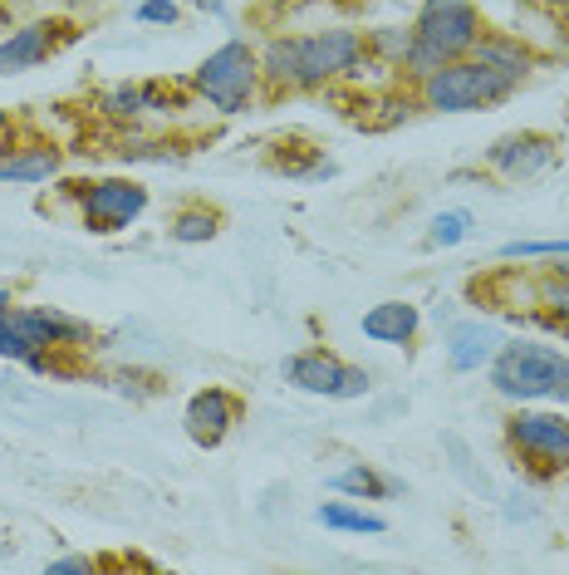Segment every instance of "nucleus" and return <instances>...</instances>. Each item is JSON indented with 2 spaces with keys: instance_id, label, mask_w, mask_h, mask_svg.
Here are the masks:
<instances>
[{
  "instance_id": "nucleus-1",
  "label": "nucleus",
  "mask_w": 569,
  "mask_h": 575,
  "mask_svg": "<svg viewBox=\"0 0 569 575\" xmlns=\"http://www.w3.org/2000/svg\"><path fill=\"white\" fill-rule=\"evenodd\" d=\"M481 40V15L471 0H427L412 25V55L408 64L417 74H432L441 64L461 60Z\"/></svg>"
},
{
  "instance_id": "nucleus-2",
  "label": "nucleus",
  "mask_w": 569,
  "mask_h": 575,
  "mask_svg": "<svg viewBox=\"0 0 569 575\" xmlns=\"http://www.w3.org/2000/svg\"><path fill=\"white\" fill-rule=\"evenodd\" d=\"M516 84L520 80L491 70V64H481V60H451L427 74L422 99H427V109H441V113H471V109H486V104L506 99Z\"/></svg>"
},
{
  "instance_id": "nucleus-3",
  "label": "nucleus",
  "mask_w": 569,
  "mask_h": 575,
  "mask_svg": "<svg viewBox=\"0 0 569 575\" xmlns=\"http://www.w3.org/2000/svg\"><path fill=\"white\" fill-rule=\"evenodd\" d=\"M491 384L506 398H569V359L540 345H506L496 355Z\"/></svg>"
},
{
  "instance_id": "nucleus-4",
  "label": "nucleus",
  "mask_w": 569,
  "mask_h": 575,
  "mask_svg": "<svg viewBox=\"0 0 569 575\" xmlns=\"http://www.w3.org/2000/svg\"><path fill=\"white\" fill-rule=\"evenodd\" d=\"M255 74H261L255 70V55L245 50L241 40H231V45H221L216 55H206L202 60V70H196V89H202L221 113H241L245 104H251V94H255Z\"/></svg>"
},
{
  "instance_id": "nucleus-5",
  "label": "nucleus",
  "mask_w": 569,
  "mask_h": 575,
  "mask_svg": "<svg viewBox=\"0 0 569 575\" xmlns=\"http://www.w3.org/2000/svg\"><path fill=\"white\" fill-rule=\"evenodd\" d=\"M506 443L535 467L540 477H555L569 467V418L559 414H516L506 423Z\"/></svg>"
},
{
  "instance_id": "nucleus-6",
  "label": "nucleus",
  "mask_w": 569,
  "mask_h": 575,
  "mask_svg": "<svg viewBox=\"0 0 569 575\" xmlns=\"http://www.w3.org/2000/svg\"><path fill=\"white\" fill-rule=\"evenodd\" d=\"M359 55H363V40L353 31H324V35H310V40H294V84L319 89V84L349 74L359 64Z\"/></svg>"
},
{
  "instance_id": "nucleus-7",
  "label": "nucleus",
  "mask_w": 569,
  "mask_h": 575,
  "mask_svg": "<svg viewBox=\"0 0 569 575\" xmlns=\"http://www.w3.org/2000/svg\"><path fill=\"white\" fill-rule=\"evenodd\" d=\"M78 202H84V227L88 231H118L147 207V188L128 178H104V182H78Z\"/></svg>"
},
{
  "instance_id": "nucleus-8",
  "label": "nucleus",
  "mask_w": 569,
  "mask_h": 575,
  "mask_svg": "<svg viewBox=\"0 0 569 575\" xmlns=\"http://www.w3.org/2000/svg\"><path fill=\"white\" fill-rule=\"evenodd\" d=\"M235 418H241V398H235L231 388H202V394H192V404H186V433H192V443L216 447L231 433Z\"/></svg>"
},
{
  "instance_id": "nucleus-9",
  "label": "nucleus",
  "mask_w": 569,
  "mask_h": 575,
  "mask_svg": "<svg viewBox=\"0 0 569 575\" xmlns=\"http://www.w3.org/2000/svg\"><path fill=\"white\" fill-rule=\"evenodd\" d=\"M486 163L496 172H506V178H535L540 168H549L555 163V139L549 133H510V139H500L496 148L486 153Z\"/></svg>"
},
{
  "instance_id": "nucleus-10",
  "label": "nucleus",
  "mask_w": 569,
  "mask_h": 575,
  "mask_svg": "<svg viewBox=\"0 0 569 575\" xmlns=\"http://www.w3.org/2000/svg\"><path fill=\"white\" fill-rule=\"evenodd\" d=\"M343 374H349V364L334 359L329 349H304V355H294L290 364H284V379H290L294 388H304V394H329V398L343 394Z\"/></svg>"
},
{
  "instance_id": "nucleus-11",
  "label": "nucleus",
  "mask_w": 569,
  "mask_h": 575,
  "mask_svg": "<svg viewBox=\"0 0 569 575\" xmlns=\"http://www.w3.org/2000/svg\"><path fill=\"white\" fill-rule=\"evenodd\" d=\"M363 335L368 339H383V345H408L417 335V306L408 300H383L363 315Z\"/></svg>"
},
{
  "instance_id": "nucleus-12",
  "label": "nucleus",
  "mask_w": 569,
  "mask_h": 575,
  "mask_svg": "<svg viewBox=\"0 0 569 575\" xmlns=\"http://www.w3.org/2000/svg\"><path fill=\"white\" fill-rule=\"evenodd\" d=\"M49 50H55V35H49V25H25V31H15L5 45H0V74L29 70V64H39Z\"/></svg>"
},
{
  "instance_id": "nucleus-13",
  "label": "nucleus",
  "mask_w": 569,
  "mask_h": 575,
  "mask_svg": "<svg viewBox=\"0 0 569 575\" xmlns=\"http://www.w3.org/2000/svg\"><path fill=\"white\" fill-rule=\"evenodd\" d=\"M496 345H500V335L491 325H457L447 339V359H451V369H481L496 355Z\"/></svg>"
},
{
  "instance_id": "nucleus-14",
  "label": "nucleus",
  "mask_w": 569,
  "mask_h": 575,
  "mask_svg": "<svg viewBox=\"0 0 569 575\" xmlns=\"http://www.w3.org/2000/svg\"><path fill=\"white\" fill-rule=\"evenodd\" d=\"M55 168H59V153L49 148V143H35V148H25V153H10V158L0 163V178L5 182H45V178H55Z\"/></svg>"
},
{
  "instance_id": "nucleus-15",
  "label": "nucleus",
  "mask_w": 569,
  "mask_h": 575,
  "mask_svg": "<svg viewBox=\"0 0 569 575\" xmlns=\"http://www.w3.org/2000/svg\"><path fill=\"white\" fill-rule=\"evenodd\" d=\"M334 492H349V496H392L398 492V482L392 477H378L373 467H343V472L329 477Z\"/></svg>"
},
{
  "instance_id": "nucleus-16",
  "label": "nucleus",
  "mask_w": 569,
  "mask_h": 575,
  "mask_svg": "<svg viewBox=\"0 0 569 575\" xmlns=\"http://www.w3.org/2000/svg\"><path fill=\"white\" fill-rule=\"evenodd\" d=\"M471 50H476L481 64H491V70L510 74V80H520V74L530 70V55L520 50V45H510V40H476Z\"/></svg>"
},
{
  "instance_id": "nucleus-17",
  "label": "nucleus",
  "mask_w": 569,
  "mask_h": 575,
  "mask_svg": "<svg viewBox=\"0 0 569 575\" xmlns=\"http://www.w3.org/2000/svg\"><path fill=\"white\" fill-rule=\"evenodd\" d=\"M319 522L334 526V531H368V536L388 531V522H383V516L359 512V506H343V502H324L319 506Z\"/></svg>"
},
{
  "instance_id": "nucleus-18",
  "label": "nucleus",
  "mask_w": 569,
  "mask_h": 575,
  "mask_svg": "<svg viewBox=\"0 0 569 575\" xmlns=\"http://www.w3.org/2000/svg\"><path fill=\"white\" fill-rule=\"evenodd\" d=\"M0 355H5V359H25V364L45 369V355H39V345L25 335V325L15 320V310H5V315H0Z\"/></svg>"
},
{
  "instance_id": "nucleus-19",
  "label": "nucleus",
  "mask_w": 569,
  "mask_h": 575,
  "mask_svg": "<svg viewBox=\"0 0 569 575\" xmlns=\"http://www.w3.org/2000/svg\"><path fill=\"white\" fill-rule=\"evenodd\" d=\"M221 231V212L216 207H182L172 217V237L177 241H211Z\"/></svg>"
},
{
  "instance_id": "nucleus-20",
  "label": "nucleus",
  "mask_w": 569,
  "mask_h": 575,
  "mask_svg": "<svg viewBox=\"0 0 569 575\" xmlns=\"http://www.w3.org/2000/svg\"><path fill=\"white\" fill-rule=\"evenodd\" d=\"M143 109H153V89L123 84V89H108L104 94V113H108V119H137Z\"/></svg>"
},
{
  "instance_id": "nucleus-21",
  "label": "nucleus",
  "mask_w": 569,
  "mask_h": 575,
  "mask_svg": "<svg viewBox=\"0 0 569 575\" xmlns=\"http://www.w3.org/2000/svg\"><path fill=\"white\" fill-rule=\"evenodd\" d=\"M467 231H471V212H441V217L432 221L427 241H432V247H457Z\"/></svg>"
},
{
  "instance_id": "nucleus-22",
  "label": "nucleus",
  "mask_w": 569,
  "mask_h": 575,
  "mask_svg": "<svg viewBox=\"0 0 569 575\" xmlns=\"http://www.w3.org/2000/svg\"><path fill=\"white\" fill-rule=\"evenodd\" d=\"M500 256H569V241H510Z\"/></svg>"
},
{
  "instance_id": "nucleus-23",
  "label": "nucleus",
  "mask_w": 569,
  "mask_h": 575,
  "mask_svg": "<svg viewBox=\"0 0 569 575\" xmlns=\"http://www.w3.org/2000/svg\"><path fill=\"white\" fill-rule=\"evenodd\" d=\"M137 21H153V25H172V21H177V5H172V0H147L143 11H137Z\"/></svg>"
},
{
  "instance_id": "nucleus-24",
  "label": "nucleus",
  "mask_w": 569,
  "mask_h": 575,
  "mask_svg": "<svg viewBox=\"0 0 569 575\" xmlns=\"http://www.w3.org/2000/svg\"><path fill=\"white\" fill-rule=\"evenodd\" d=\"M84 571H98V561H88V555H64V561L49 565V575H84Z\"/></svg>"
},
{
  "instance_id": "nucleus-25",
  "label": "nucleus",
  "mask_w": 569,
  "mask_h": 575,
  "mask_svg": "<svg viewBox=\"0 0 569 575\" xmlns=\"http://www.w3.org/2000/svg\"><path fill=\"white\" fill-rule=\"evenodd\" d=\"M363 388H368V374H363V369H353V364H349V374H343V394H339V398H359Z\"/></svg>"
},
{
  "instance_id": "nucleus-26",
  "label": "nucleus",
  "mask_w": 569,
  "mask_h": 575,
  "mask_svg": "<svg viewBox=\"0 0 569 575\" xmlns=\"http://www.w3.org/2000/svg\"><path fill=\"white\" fill-rule=\"evenodd\" d=\"M10 143H15V129H10L5 119H0V163H5V153H10Z\"/></svg>"
},
{
  "instance_id": "nucleus-27",
  "label": "nucleus",
  "mask_w": 569,
  "mask_h": 575,
  "mask_svg": "<svg viewBox=\"0 0 569 575\" xmlns=\"http://www.w3.org/2000/svg\"><path fill=\"white\" fill-rule=\"evenodd\" d=\"M5 310H10V290H0V315H5Z\"/></svg>"
},
{
  "instance_id": "nucleus-28",
  "label": "nucleus",
  "mask_w": 569,
  "mask_h": 575,
  "mask_svg": "<svg viewBox=\"0 0 569 575\" xmlns=\"http://www.w3.org/2000/svg\"><path fill=\"white\" fill-rule=\"evenodd\" d=\"M565 271H569V266H565Z\"/></svg>"
}]
</instances>
